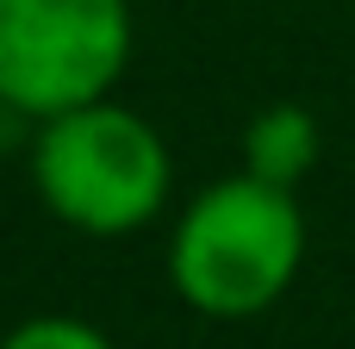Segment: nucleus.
Wrapping results in <instances>:
<instances>
[{
  "instance_id": "nucleus-2",
  "label": "nucleus",
  "mask_w": 355,
  "mask_h": 349,
  "mask_svg": "<svg viewBox=\"0 0 355 349\" xmlns=\"http://www.w3.org/2000/svg\"><path fill=\"white\" fill-rule=\"evenodd\" d=\"M168 144L162 131L106 100L69 106L56 119H37L31 144V187L50 219H62L81 237H125L144 231L168 206Z\"/></svg>"
},
{
  "instance_id": "nucleus-1",
  "label": "nucleus",
  "mask_w": 355,
  "mask_h": 349,
  "mask_svg": "<svg viewBox=\"0 0 355 349\" xmlns=\"http://www.w3.org/2000/svg\"><path fill=\"white\" fill-rule=\"evenodd\" d=\"M306 212L293 187L250 169L200 187L168 237V281L200 318H256L300 281Z\"/></svg>"
},
{
  "instance_id": "nucleus-3",
  "label": "nucleus",
  "mask_w": 355,
  "mask_h": 349,
  "mask_svg": "<svg viewBox=\"0 0 355 349\" xmlns=\"http://www.w3.org/2000/svg\"><path fill=\"white\" fill-rule=\"evenodd\" d=\"M131 0H0V106L56 119L131 69Z\"/></svg>"
},
{
  "instance_id": "nucleus-5",
  "label": "nucleus",
  "mask_w": 355,
  "mask_h": 349,
  "mask_svg": "<svg viewBox=\"0 0 355 349\" xmlns=\"http://www.w3.org/2000/svg\"><path fill=\"white\" fill-rule=\"evenodd\" d=\"M0 349H112V337L94 331V325H81V318L50 312V318H25L19 331H6Z\"/></svg>"
},
{
  "instance_id": "nucleus-4",
  "label": "nucleus",
  "mask_w": 355,
  "mask_h": 349,
  "mask_svg": "<svg viewBox=\"0 0 355 349\" xmlns=\"http://www.w3.org/2000/svg\"><path fill=\"white\" fill-rule=\"evenodd\" d=\"M318 156V125L306 106H268L250 131H243V169L262 175V181H281L293 187Z\"/></svg>"
}]
</instances>
